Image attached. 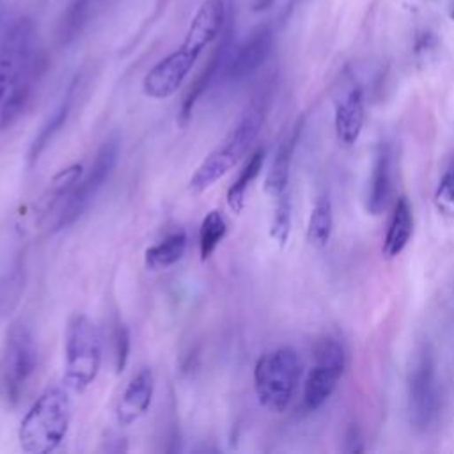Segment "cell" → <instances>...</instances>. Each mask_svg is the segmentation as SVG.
Instances as JSON below:
<instances>
[{"label": "cell", "instance_id": "1", "mask_svg": "<svg viewBox=\"0 0 454 454\" xmlns=\"http://www.w3.org/2000/svg\"><path fill=\"white\" fill-rule=\"evenodd\" d=\"M225 2L204 0L193 14L184 39L172 53L156 62L142 80V90L153 99L170 98L186 80L202 50L213 43L225 23Z\"/></svg>", "mask_w": 454, "mask_h": 454}, {"label": "cell", "instance_id": "5", "mask_svg": "<svg viewBox=\"0 0 454 454\" xmlns=\"http://www.w3.org/2000/svg\"><path fill=\"white\" fill-rule=\"evenodd\" d=\"M119 158V138H108L96 153V158L87 170L73 188V192L67 195V199L62 202V206L55 213L53 220V231H60L69 227L74 220H78L83 211L89 207V204L94 200L98 192L103 188L106 179L110 177L115 163Z\"/></svg>", "mask_w": 454, "mask_h": 454}, {"label": "cell", "instance_id": "7", "mask_svg": "<svg viewBox=\"0 0 454 454\" xmlns=\"http://www.w3.org/2000/svg\"><path fill=\"white\" fill-rule=\"evenodd\" d=\"M37 365V349L30 330L23 323H14L5 335L2 372L11 401H16Z\"/></svg>", "mask_w": 454, "mask_h": 454}, {"label": "cell", "instance_id": "20", "mask_svg": "<svg viewBox=\"0 0 454 454\" xmlns=\"http://www.w3.org/2000/svg\"><path fill=\"white\" fill-rule=\"evenodd\" d=\"M186 232L176 229L168 232L161 241L145 250V266L149 270H165L183 259L186 250Z\"/></svg>", "mask_w": 454, "mask_h": 454}, {"label": "cell", "instance_id": "31", "mask_svg": "<svg viewBox=\"0 0 454 454\" xmlns=\"http://www.w3.org/2000/svg\"><path fill=\"white\" fill-rule=\"evenodd\" d=\"M450 16H452V18H454V11H452V14H450Z\"/></svg>", "mask_w": 454, "mask_h": 454}, {"label": "cell", "instance_id": "9", "mask_svg": "<svg viewBox=\"0 0 454 454\" xmlns=\"http://www.w3.org/2000/svg\"><path fill=\"white\" fill-rule=\"evenodd\" d=\"M34 25L23 18L14 21L0 41V101L30 60Z\"/></svg>", "mask_w": 454, "mask_h": 454}, {"label": "cell", "instance_id": "14", "mask_svg": "<svg viewBox=\"0 0 454 454\" xmlns=\"http://www.w3.org/2000/svg\"><path fill=\"white\" fill-rule=\"evenodd\" d=\"M364 128V92L349 89L335 106V133L340 144L353 145Z\"/></svg>", "mask_w": 454, "mask_h": 454}, {"label": "cell", "instance_id": "11", "mask_svg": "<svg viewBox=\"0 0 454 454\" xmlns=\"http://www.w3.org/2000/svg\"><path fill=\"white\" fill-rule=\"evenodd\" d=\"M41 64L43 62L30 59L23 71L20 73V76L11 85V89L7 90L0 106V131L9 129L12 124H16L23 112L27 110L28 103L32 101L35 83L43 71Z\"/></svg>", "mask_w": 454, "mask_h": 454}, {"label": "cell", "instance_id": "13", "mask_svg": "<svg viewBox=\"0 0 454 454\" xmlns=\"http://www.w3.org/2000/svg\"><path fill=\"white\" fill-rule=\"evenodd\" d=\"M245 154L239 153V149L229 142L227 138L220 147H216L206 160L197 167L193 176L188 181V188L193 193H200L213 186L220 177H223L234 165L243 158Z\"/></svg>", "mask_w": 454, "mask_h": 454}, {"label": "cell", "instance_id": "24", "mask_svg": "<svg viewBox=\"0 0 454 454\" xmlns=\"http://www.w3.org/2000/svg\"><path fill=\"white\" fill-rule=\"evenodd\" d=\"M71 92L73 90H69V94L66 96V99L59 105V108L55 110V114L50 117V121L41 128V131H39V135L34 138V144H32V147H30V154H28V158H30V161H35L37 160V156L41 154V151L46 147V144L51 140V137L64 126V121H66V117H67V114H69V108H71Z\"/></svg>", "mask_w": 454, "mask_h": 454}, {"label": "cell", "instance_id": "28", "mask_svg": "<svg viewBox=\"0 0 454 454\" xmlns=\"http://www.w3.org/2000/svg\"><path fill=\"white\" fill-rule=\"evenodd\" d=\"M112 346H114V362H115V372L121 374L128 362L129 353V333L128 328L122 323H115L114 333H112Z\"/></svg>", "mask_w": 454, "mask_h": 454}, {"label": "cell", "instance_id": "15", "mask_svg": "<svg viewBox=\"0 0 454 454\" xmlns=\"http://www.w3.org/2000/svg\"><path fill=\"white\" fill-rule=\"evenodd\" d=\"M390 147L387 144H380L374 163H372V174L369 183V195H367V209L371 215H380L388 200L390 195Z\"/></svg>", "mask_w": 454, "mask_h": 454}, {"label": "cell", "instance_id": "3", "mask_svg": "<svg viewBox=\"0 0 454 454\" xmlns=\"http://www.w3.org/2000/svg\"><path fill=\"white\" fill-rule=\"evenodd\" d=\"M101 333L96 323L82 312H74L66 326V371L64 383L73 392L87 390L101 365Z\"/></svg>", "mask_w": 454, "mask_h": 454}, {"label": "cell", "instance_id": "17", "mask_svg": "<svg viewBox=\"0 0 454 454\" xmlns=\"http://www.w3.org/2000/svg\"><path fill=\"white\" fill-rule=\"evenodd\" d=\"M411 231H413L411 206H410V200L403 195L397 199L394 215L388 223V231H387V236L383 241V255L388 259L397 257L408 245Z\"/></svg>", "mask_w": 454, "mask_h": 454}, {"label": "cell", "instance_id": "12", "mask_svg": "<svg viewBox=\"0 0 454 454\" xmlns=\"http://www.w3.org/2000/svg\"><path fill=\"white\" fill-rule=\"evenodd\" d=\"M154 376L149 367H142L126 385L119 404L115 408V419L119 426H131L144 417L153 403Z\"/></svg>", "mask_w": 454, "mask_h": 454}, {"label": "cell", "instance_id": "22", "mask_svg": "<svg viewBox=\"0 0 454 454\" xmlns=\"http://www.w3.org/2000/svg\"><path fill=\"white\" fill-rule=\"evenodd\" d=\"M332 227H333V216H332V204L326 197H321L309 216V225H307V239L312 247L323 248L330 236H332Z\"/></svg>", "mask_w": 454, "mask_h": 454}, {"label": "cell", "instance_id": "4", "mask_svg": "<svg viewBox=\"0 0 454 454\" xmlns=\"http://www.w3.org/2000/svg\"><path fill=\"white\" fill-rule=\"evenodd\" d=\"M301 374L298 353L293 348H277L264 353L254 367V388L261 406L273 413L287 408Z\"/></svg>", "mask_w": 454, "mask_h": 454}, {"label": "cell", "instance_id": "21", "mask_svg": "<svg viewBox=\"0 0 454 454\" xmlns=\"http://www.w3.org/2000/svg\"><path fill=\"white\" fill-rule=\"evenodd\" d=\"M264 161V149H257L243 165L238 177L232 181V184L227 190V204L234 213H239L245 206L247 190L252 184V181L259 176Z\"/></svg>", "mask_w": 454, "mask_h": 454}, {"label": "cell", "instance_id": "30", "mask_svg": "<svg viewBox=\"0 0 454 454\" xmlns=\"http://www.w3.org/2000/svg\"><path fill=\"white\" fill-rule=\"evenodd\" d=\"M271 4H273V0H254L252 2V11H255V12L266 11Z\"/></svg>", "mask_w": 454, "mask_h": 454}, {"label": "cell", "instance_id": "25", "mask_svg": "<svg viewBox=\"0 0 454 454\" xmlns=\"http://www.w3.org/2000/svg\"><path fill=\"white\" fill-rule=\"evenodd\" d=\"M291 234V200L287 193H282L280 197H277V206H275V213H273V220H271V227H270V236L280 245L284 247L289 239Z\"/></svg>", "mask_w": 454, "mask_h": 454}, {"label": "cell", "instance_id": "19", "mask_svg": "<svg viewBox=\"0 0 454 454\" xmlns=\"http://www.w3.org/2000/svg\"><path fill=\"white\" fill-rule=\"evenodd\" d=\"M298 133H300V126H296L293 129V133L280 142L273 163L268 170L266 181H264V190L266 193H270L271 197H280L282 193H286V186L289 181V167H291V158H293V151L298 140Z\"/></svg>", "mask_w": 454, "mask_h": 454}, {"label": "cell", "instance_id": "29", "mask_svg": "<svg viewBox=\"0 0 454 454\" xmlns=\"http://www.w3.org/2000/svg\"><path fill=\"white\" fill-rule=\"evenodd\" d=\"M344 450L346 452H362L364 450V445H362V436H360V431L358 427L351 426L346 433V440H344Z\"/></svg>", "mask_w": 454, "mask_h": 454}, {"label": "cell", "instance_id": "6", "mask_svg": "<svg viewBox=\"0 0 454 454\" xmlns=\"http://www.w3.org/2000/svg\"><path fill=\"white\" fill-rule=\"evenodd\" d=\"M344 348L337 339L325 337L316 344L314 367L307 374L303 387V403L307 410H317L326 403L344 372Z\"/></svg>", "mask_w": 454, "mask_h": 454}, {"label": "cell", "instance_id": "23", "mask_svg": "<svg viewBox=\"0 0 454 454\" xmlns=\"http://www.w3.org/2000/svg\"><path fill=\"white\" fill-rule=\"evenodd\" d=\"M225 234H227V223H225L223 215L218 209L209 211L202 218L200 229H199V252H200L202 261L211 257V254L222 243Z\"/></svg>", "mask_w": 454, "mask_h": 454}, {"label": "cell", "instance_id": "2", "mask_svg": "<svg viewBox=\"0 0 454 454\" xmlns=\"http://www.w3.org/2000/svg\"><path fill=\"white\" fill-rule=\"evenodd\" d=\"M66 388L60 385L46 387L28 408L18 429V442L23 452L48 454L62 443L73 411L71 397Z\"/></svg>", "mask_w": 454, "mask_h": 454}, {"label": "cell", "instance_id": "27", "mask_svg": "<svg viewBox=\"0 0 454 454\" xmlns=\"http://www.w3.org/2000/svg\"><path fill=\"white\" fill-rule=\"evenodd\" d=\"M87 7H89V0H73L69 4L64 21H62V30H60V37L64 43L73 39L76 35V32L80 30V25L83 23L82 20L85 18Z\"/></svg>", "mask_w": 454, "mask_h": 454}, {"label": "cell", "instance_id": "10", "mask_svg": "<svg viewBox=\"0 0 454 454\" xmlns=\"http://www.w3.org/2000/svg\"><path fill=\"white\" fill-rule=\"evenodd\" d=\"M273 46V32L268 25L255 28L231 55L227 62V78L231 82H241L257 71L268 59Z\"/></svg>", "mask_w": 454, "mask_h": 454}, {"label": "cell", "instance_id": "18", "mask_svg": "<svg viewBox=\"0 0 454 454\" xmlns=\"http://www.w3.org/2000/svg\"><path fill=\"white\" fill-rule=\"evenodd\" d=\"M229 41H231V35L227 34V37L223 39L222 44H218V48L215 50V53L211 55V59L206 62V66L202 67V71L197 74V78L193 80L192 87L188 89L184 99H183V105H181V110H179V124L181 126H186L190 117H192V112H193V106L195 103L199 101V98L204 94V90L207 89V85L211 83V80L215 78L216 71L220 69V64L229 50Z\"/></svg>", "mask_w": 454, "mask_h": 454}, {"label": "cell", "instance_id": "16", "mask_svg": "<svg viewBox=\"0 0 454 454\" xmlns=\"http://www.w3.org/2000/svg\"><path fill=\"white\" fill-rule=\"evenodd\" d=\"M82 172H83V167L80 163H73L53 176V179L48 183L37 204L39 215L43 218H46L51 213H57V209L62 206V202L67 199V195L73 192V188L83 176Z\"/></svg>", "mask_w": 454, "mask_h": 454}, {"label": "cell", "instance_id": "8", "mask_svg": "<svg viewBox=\"0 0 454 454\" xmlns=\"http://www.w3.org/2000/svg\"><path fill=\"white\" fill-rule=\"evenodd\" d=\"M408 411L415 429L426 431L438 415V388L434 360L429 351H420L408 378Z\"/></svg>", "mask_w": 454, "mask_h": 454}, {"label": "cell", "instance_id": "26", "mask_svg": "<svg viewBox=\"0 0 454 454\" xmlns=\"http://www.w3.org/2000/svg\"><path fill=\"white\" fill-rule=\"evenodd\" d=\"M434 206L443 216L454 218V167H450L440 179L434 192Z\"/></svg>", "mask_w": 454, "mask_h": 454}]
</instances>
